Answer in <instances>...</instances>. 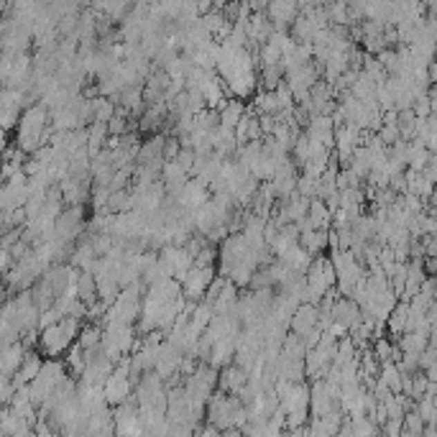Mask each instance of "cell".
Returning a JSON list of instances; mask_svg holds the SVG:
<instances>
[{
	"mask_svg": "<svg viewBox=\"0 0 437 437\" xmlns=\"http://www.w3.org/2000/svg\"><path fill=\"white\" fill-rule=\"evenodd\" d=\"M404 179H407V192L417 194L422 200H427L435 189V185L422 177V171H417V169H404Z\"/></svg>",
	"mask_w": 437,
	"mask_h": 437,
	"instance_id": "obj_16",
	"label": "cell"
},
{
	"mask_svg": "<svg viewBox=\"0 0 437 437\" xmlns=\"http://www.w3.org/2000/svg\"><path fill=\"white\" fill-rule=\"evenodd\" d=\"M41 363H44V358H41V353L39 351H26V355H24V361H21V366H18V371L10 376V381H13V387H26L31 378L39 373V369H41Z\"/></svg>",
	"mask_w": 437,
	"mask_h": 437,
	"instance_id": "obj_12",
	"label": "cell"
},
{
	"mask_svg": "<svg viewBox=\"0 0 437 437\" xmlns=\"http://www.w3.org/2000/svg\"><path fill=\"white\" fill-rule=\"evenodd\" d=\"M259 118V128L263 136H269L271 131H274V126H277V118L274 115H266V113H261V115H256Z\"/></svg>",
	"mask_w": 437,
	"mask_h": 437,
	"instance_id": "obj_29",
	"label": "cell"
},
{
	"mask_svg": "<svg viewBox=\"0 0 437 437\" xmlns=\"http://www.w3.org/2000/svg\"><path fill=\"white\" fill-rule=\"evenodd\" d=\"M210 200V189L202 185L197 177H189L185 182V189H182V194H179V205L185 207V210H197V207H202L205 202Z\"/></svg>",
	"mask_w": 437,
	"mask_h": 437,
	"instance_id": "obj_7",
	"label": "cell"
},
{
	"mask_svg": "<svg viewBox=\"0 0 437 437\" xmlns=\"http://www.w3.org/2000/svg\"><path fill=\"white\" fill-rule=\"evenodd\" d=\"M307 218H310L312 227H330L333 225V212L328 210V205L319 200V197H312L310 200Z\"/></svg>",
	"mask_w": 437,
	"mask_h": 437,
	"instance_id": "obj_17",
	"label": "cell"
},
{
	"mask_svg": "<svg viewBox=\"0 0 437 437\" xmlns=\"http://www.w3.org/2000/svg\"><path fill=\"white\" fill-rule=\"evenodd\" d=\"M407 302L404 299H399V302L391 307V312L387 315V319H384V325H387V335H391V340H396V337L404 333V322H407Z\"/></svg>",
	"mask_w": 437,
	"mask_h": 437,
	"instance_id": "obj_15",
	"label": "cell"
},
{
	"mask_svg": "<svg viewBox=\"0 0 437 437\" xmlns=\"http://www.w3.org/2000/svg\"><path fill=\"white\" fill-rule=\"evenodd\" d=\"M84 207L87 205H64L54 220V238H59L62 243H75L84 233Z\"/></svg>",
	"mask_w": 437,
	"mask_h": 437,
	"instance_id": "obj_4",
	"label": "cell"
},
{
	"mask_svg": "<svg viewBox=\"0 0 437 437\" xmlns=\"http://www.w3.org/2000/svg\"><path fill=\"white\" fill-rule=\"evenodd\" d=\"M274 259H279L281 263H286L289 269H295V271H307V266H310V261H312V256L307 251H304L302 245L299 243H292L286 251H281L279 256H274Z\"/></svg>",
	"mask_w": 437,
	"mask_h": 437,
	"instance_id": "obj_13",
	"label": "cell"
},
{
	"mask_svg": "<svg viewBox=\"0 0 437 437\" xmlns=\"http://www.w3.org/2000/svg\"><path fill=\"white\" fill-rule=\"evenodd\" d=\"M227 3H243V0H227Z\"/></svg>",
	"mask_w": 437,
	"mask_h": 437,
	"instance_id": "obj_33",
	"label": "cell"
},
{
	"mask_svg": "<svg viewBox=\"0 0 437 437\" xmlns=\"http://www.w3.org/2000/svg\"><path fill=\"white\" fill-rule=\"evenodd\" d=\"M64 378H67V366H64L59 358H46V361L41 363L39 373L28 381V396H31V402L36 404V409L49 399V394L59 387Z\"/></svg>",
	"mask_w": 437,
	"mask_h": 437,
	"instance_id": "obj_3",
	"label": "cell"
},
{
	"mask_svg": "<svg viewBox=\"0 0 437 437\" xmlns=\"http://www.w3.org/2000/svg\"><path fill=\"white\" fill-rule=\"evenodd\" d=\"M317 192V179L307 177V174H297V194L302 197H315Z\"/></svg>",
	"mask_w": 437,
	"mask_h": 437,
	"instance_id": "obj_24",
	"label": "cell"
},
{
	"mask_svg": "<svg viewBox=\"0 0 437 437\" xmlns=\"http://www.w3.org/2000/svg\"><path fill=\"white\" fill-rule=\"evenodd\" d=\"M315 325H317V304H312V302L297 304V310L292 312V317H289V330L297 333V335H304V333L312 330Z\"/></svg>",
	"mask_w": 437,
	"mask_h": 437,
	"instance_id": "obj_10",
	"label": "cell"
},
{
	"mask_svg": "<svg viewBox=\"0 0 437 437\" xmlns=\"http://www.w3.org/2000/svg\"><path fill=\"white\" fill-rule=\"evenodd\" d=\"M179 164V167L185 169L187 174L192 171V164H194V149H179V154H177V159H174Z\"/></svg>",
	"mask_w": 437,
	"mask_h": 437,
	"instance_id": "obj_26",
	"label": "cell"
},
{
	"mask_svg": "<svg viewBox=\"0 0 437 437\" xmlns=\"http://www.w3.org/2000/svg\"><path fill=\"white\" fill-rule=\"evenodd\" d=\"M330 409H340L337 402L328 394L325 389V381L322 378H315L310 387V417H319V414H328Z\"/></svg>",
	"mask_w": 437,
	"mask_h": 437,
	"instance_id": "obj_8",
	"label": "cell"
},
{
	"mask_svg": "<svg viewBox=\"0 0 437 437\" xmlns=\"http://www.w3.org/2000/svg\"><path fill=\"white\" fill-rule=\"evenodd\" d=\"M179 149H182V146H179V141H177V138H174V136H171V138H167V141H164V151H161V156H164V161L177 159Z\"/></svg>",
	"mask_w": 437,
	"mask_h": 437,
	"instance_id": "obj_27",
	"label": "cell"
},
{
	"mask_svg": "<svg viewBox=\"0 0 437 437\" xmlns=\"http://www.w3.org/2000/svg\"><path fill=\"white\" fill-rule=\"evenodd\" d=\"M128 120L131 118H123V115H110V120H108V136H123V133H128L131 128H128Z\"/></svg>",
	"mask_w": 437,
	"mask_h": 437,
	"instance_id": "obj_25",
	"label": "cell"
},
{
	"mask_svg": "<svg viewBox=\"0 0 437 437\" xmlns=\"http://www.w3.org/2000/svg\"><path fill=\"white\" fill-rule=\"evenodd\" d=\"M279 82H284V67H281V64H266V67H261L259 84L263 90H274Z\"/></svg>",
	"mask_w": 437,
	"mask_h": 437,
	"instance_id": "obj_19",
	"label": "cell"
},
{
	"mask_svg": "<svg viewBox=\"0 0 437 437\" xmlns=\"http://www.w3.org/2000/svg\"><path fill=\"white\" fill-rule=\"evenodd\" d=\"M210 3H212V8H223V6H225V3H227V0H210Z\"/></svg>",
	"mask_w": 437,
	"mask_h": 437,
	"instance_id": "obj_32",
	"label": "cell"
},
{
	"mask_svg": "<svg viewBox=\"0 0 437 437\" xmlns=\"http://www.w3.org/2000/svg\"><path fill=\"white\" fill-rule=\"evenodd\" d=\"M194 266H218V245L205 243L194 253Z\"/></svg>",
	"mask_w": 437,
	"mask_h": 437,
	"instance_id": "obj_23",
	"label": "cell"
},
{
	"mask_svg": "<svg viewBox=\"0 0 437 437\" xmlns=\"http://www.w3.org/2000/svg\"><path fill=\"white\" fill-rule=\"evenodd\" d=\"M330 312H333V319L343 322L348 330L355 328V325L361 322V307H358L351 297H335V302H333V310Z\"/></svg>",
	"mask_w": 437,
	"mask_h": 437,
	"instance_id": "obj_11",
	"label": "cell"
},
{
	"mask_svg": "<svg viewBox=\"0 0 437 437\" xmlns=\"http://www.w3.org/2000/svg\"><path fill=\"white\" fill-rule=\"evenodd\" d=\"M54 128L49 126V110L44 102H31L21 110L16 123V146L26 154H34L39 146L49 143V136Z\"/></svg>",
	"mask_w": 437,
	"mask_h": 437,
	"instance_id": "obj_1",
	"label": "cell"
},
{
	"mask_svg": "<svg viewBox=\"0 0 437 437\" xmlns=\"http://www.w3.org/2000/svg\"><path fill=\"white\" fill-rule=\"evenodd\" d=\"M13 266V256H10V248H6V245H0V277L6 274V271Z\"/></svg>",
	"mask_w": 437,
	"mask_h": 437,
	"instance_id": "obj_30",
	"label": "cell"
},
{
	"mask_svg": "<svg viewBox=\"0 0 437 437\" xmlns=\"http://www.w3.org/2000/svg\"><path fill=\"white\" fill-rule=\"evenodd\" d=\"M90 105H93V120H100V123H108L110 115H113V102H110V97H102V95H95V97H90Z\"/></svg>",
	"mask_w": 437,
	"mask_h": 437,
	"instance_id": "obj_22",
	"label": "cell"
},
{
	"mask_svg": "<svg viewBox=\"0 0 437 437\" xmlns=\"http://www.w3.org/2000/svg\"><path fill=\"white\" fill-rule=\"evenodd\" d=\"M82 328V319L64 315L59 322H51L46 328L39 330V343L36 348L49 358H59L67 353V348L77 340V333Z\"/></svg>",
	"mask_w": 437,
	"mask_h": 437,
	"instance_id": "obj_2",
	"label": "cell"
},
{
	"mask_svg": "<svg viewBox=\"0 0 437 437\" xmlns=\"http://www.w3.org/2000/svg\"><path fill=\"white\" fill-rule=\"evenodd\" d=\"M378 432H384V435L389 437H399L402 435V420H387L378 427Z\"/></svg>",
	"mask_w": 437,
	"mask_h": 437,
	"instance_id": "obj_28",
	"label": "cell"
},
{
	"mask_svg": "<svg viewBox=\"0 0 437 437\" xmlns=\"http://www.w3.org/2000/svg\"><path fill=\"white\" fill-rule=\"evenodd\" d=\"M215 274H218V266H194L192 263V269L187 271L185 279L179 281V284H182V297L200 302L205 289H207V284L212 281Z\"/></svg>",
	"mask_w": 437,
	"mask_h": 437,
	"instance_id": "obj_5",
	"label": "cell"
},
{
	"mask_svg": "<svg viewBox=\"0 0 437 437\" xmlns=\"http://www.w3.org/2000/svg\"><path fill=\"white\" fill-rule=\"evenodd\" d=\"M6 297H8V286H6V281H3V277H0V304L6 302Z\"/></svg>",
	"mask_w": 437,
	"mask_h": 437,
	"instance_id": "obj_31",
	"label": "cell"
},
{
	"mask_svg": "<svg viewBox=\"0 0 437 437\" xmlns=\"http://www.w3.org/2000/svg\"><path fill=\"white\" fill-rule=\"evenodd\" d=\"M429 159H432V151H429V149H425L420 141H409V146H407V169L422 171V167H425Z\"/></svg>",
	"mask_w": 437,
	"mask_h": 437,
	"instance_id": "obj_18",
	"label": "cell"
},
{
	"mask_svg": "<svg viewBox=\"0 0 437 437\" xmlns=\"http://www.w3.org/2000/svg\"><path fill=\"white\" fill-rule=\"evenodd\" d=\"M248 381V371L238 363H227L223 369H218V389L225 394H238Z\"/></svg>",
	"mask_w": 437,
	"mask_h": 437,
	"instance_id": "obj_6",
	"label": "cell"
},
{
	"mask_svg": "<svg viewBox=\"0 0 437 437\" xmlns=\"http://www.w3.org/2000/svg\"><path fill=\"white\" fill-rule=\"evenodd\" d=\"M422 427H425V422H422V417L417 414V409L404 412V417H402V435L404 437H422Z\"/></svg>",
	"mask_w": 437,
	"mask_h": 437,
	"instance_id": "obj_21",
	"label": "cell"
},
{
	"mask_svg": "<svg viewBox=\"0 0 437 437\" xmlns=\"http://www.w3.org/2000/svg\"><path fill=\"white\" fill-rule=\"evenodd\" d=\"M75 289H77L80 302H84L87 307H90V304L97 299V284H95V274H93V271L80 269V274H77V281H75Z\"/></svg>",
	"mask_w": 437,
	"mask_h": 437,
	"instance_id": "obj_14",
	"label": "cell"
},
{
	"mask_svg": "<svg viewBox=\"0 0 437 437\" xmlns=\"http://www.w3.org/2000/svg\"><path fill=\"white\" fill-rule=\"evenodd\" d=\"M26 355V348L21 340H10V343H0V373L3 376H13L21 366Z\"/></svg>",
	"mask_w": 437,
	"mask_h": 437,
	"instance_id": "obj_9",
	"label": "cell"
},
{
	"mask_svg": "<svg viewBox=\"0 0 437 437\" xmlns=\"http://www.w3.org/2000/svg\"><path fill=\"white\" fill-rule=\"evenodd\" d=\"M414 409H417V414L422 417V422H425V425H437V402H435V396H420V399H417V404H414Z\"/></svg>",
	"mask_w": 437,
	"mask_h": 437,
	"instance_id": "obj_20",
	"label": "cell"
}]
</instances>
